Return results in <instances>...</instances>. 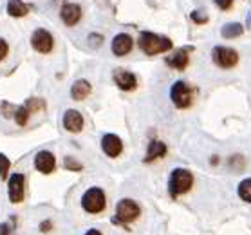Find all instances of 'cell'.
Returning <instances> with one entry per match:
<instances>
[{
  "mask_svg": "<svg viewBox=\"0 0 251 235\" xmlns=\"http://www.w3.org/2000/svg\"><path fill=\"white\" fill-rule=\"evenodd\" d=\"M137 46L141 47L143 52L154 56V54H159V52L170 51L172 40L166 38V36H159V35H155V33H150V31H143L141 35H139Z\"/></svg>",
  "mask_w": 251,
  "mask_h": 235,
  "instance_id": "6da1fadb",
  "label": "cell"
},
{
  "mask_svg": "<svg viewBox=\"0 0 251 235\" xmlns=\"http://www.w3.org/2000/svg\"><path fill=\"white\" fill-rule=\"evenodd\" d=\"M194 184V176L186 168H176L170 174V181H168V192L172 197H177L181 194H186Z\"/></svg>",
  "mask_w": 251,
  "mask_h": 235,
  "instance_id": "7a4b0ae2",
  "label": "cell"
},
{
  "mask_svg": "<svg viewBox=\"0 0 251 235\" xmlns=\"http://www.w3.org/2000/svg\"><path fill=\"white\" fill-rule=\"evenodd\" d=\"M81 207L89 213H100L105 208V192L101 188H89L81 197Z\"/></svg>",
  "mask_w": 251,
  "mask_h": 235,
  "instance_id": "3957f363",
  "label": "cell"
},
{
  "mask_svg": "<svg viewBox=\"0 0 251 235\" xmlns=\"http://www.w3.org/2000/svg\"><path fill=\"white\" fill-rule=\"evenodd\" d=\"M211 60L215 62V65L223 67V69H231L233 65H237L239 62V54L231 47L224 46H215L211 51Z\"/></svg>",
  "mask_w": 251,
  "mask_h": 235,
  "instance_id": "277c9868",
  "label": "cell"
},
{
  "mask_svg": "<svg viewBox=\"0 0 251 235\" xmlns=\"http://www.w3.org/2000/svg\"><path fill=\"white\" fill-rule=\"evenodd\" d=\"M170 100L177 107H181V109H186L192 105V100H194V92L190 89L184 81H176L174 85H172V91H170Z\"/></svg>",
  "mask_w": 251,
  "mask_h": 235,
  "instance_id": "5b68a950",
  "label": "cell"
},
{
  "mask_svg": "<svg viewBox=\"0 0 251 235\" xmlns=\"http://www.w3.org/2000/svg\"><path fill=\"white\" fill-rule=\"evenodd\" d=\"M116 215H118V219L123 221V223H132V221L139 215V207H137L136 201L123 199V201H120L118 207H116Z\"/></svg>",
  "mask_w": 251,
  "mask_h": 235,
  "instance_id": "8992f818",
  "label": "cell"
},
{
  "mask_svg": "<svg viewBox=\"0 0 251 235\" xmlns=\"http://www.w3.org/2000/svg\"><path fill=\"white\" fill-rule=\"evenodd\" d=\"M52 36L49 31H46V29H36L33 33V36H31V46L36 49L38 52H51L52 51Z\"/></svg>",
  "mask_w": 251,
  "mask_h": 235,
  "instance_id": "52a82bcc",
  "label": "cell"
},
{
  "mask_svg": "<svg viewBox=\"0 0 251 235\" xmlns=\"http://www.w3.org/2000/svg\"><path fill=\"white\" fill-rule=\"evenodd\" d=\"M101 149L109 157H118L123 150V143L116 134H105L101 138Z\"/></svg>",
  "mask_w": 251,
  "mask_h": 235,
  "instance_id": "ba28073f",
  "label": "cell"
},
{
  "mask_svg": "<svg viewBox=\"0 0 251 235\" xmlns=\"http://www.w3.org/2000/svg\"><path fill=\"white\" fill-rule=\"evenodd\" d=\"M132 47H134V40H132L130 35H125V33L116 35L114 40H112V52H114L116 56H125V54H128L132 51Z\"/></svg>",
  "mask_w": 251,
  "mask_h": 235,
  "instance_id": "9c48e42d",
  "label": "cell"
},
{
  "mask_svg": "<svg viewBox=\"0 0 251 235\" xmlns=\"http://www.w3.org/2000/svg\"><path fill=\"white\" fill-rule=\"evenodd\" d=\"M54 165H56V161H54V156L51 152H47V150H42L36 154L34 157V166H36V170L42 174H51L54 170Z\"/></svg>",
  "mask_w": 251,
  "mask_h": 235,
  "instance_id": "30bf717a",
  "label": "cell"
},
{
  "mask_svg": "<svg viewBox=\"0 0 251 235\" xmlns=\"http://www.w3.org/2000/svg\"><path fill=\"white\" fill-rule=\"evenodd\" d=\"M190 49L192 47H183V49H177L170 54V56L166 58V63L174 67V69H184L190 62Z\"/></svg>",
  "mask_w": 251,
  "mask_h": 235,
  "instance_id": "8fae6325",
  "label": "cell"
},
{
  "mask_svg": "<svg viewBox=\"0 0 251 235\" xmlns=\"http://www.w3.org/2000/svg\"><path fill=\"white\" fill-rule=\"evenodd\" d=\"M9 199L11 203H20L24 199V176L13 174L9 178Z\"/></svg>",
  "mask_w": 251,
  "mask_h": 235,
  "instance_id": "7c38bea8",
  "label": "cell"
},
{
  "mask_svg": "<svg viewBox=\"0 0 251 235\" xmlns=\"http://www.w3.org/2000/svg\"><path fill=\"white\" fill-rule=\"evenodd\" d=\"M60 17H62L63 24L75 26V24H78V20L81 18L80 6H78V4H65V6L60 9Z\"/></svg>",
  "mask_w": 251,
  "mask_h": 235,
  "instance_id": "4fadbf2b",
  "label": "cell"
},
{
  "mask_svg": "<svg viewBox=\"0 0 251 235\" xmlns=\"http://www.w3.org/2000/svg\"><path fill=\"white\" fill-rule=\"evenodd\" d=\"M63 127L69 132H80L83 129V118L78 110H67L63 116Z\"/></svg>",
  "mask_w": 251,
  "mask_h": 235,
  "instance_id": "5bb4252c",
  "label": "cell"
},
{
  "mask_svg": "<svg viewBox=\"0 0 251 235\" xmlns=\"http://www.w3.org/2000/svg\"><path fill=\"white\" fill-rule=\"evenodd\" d=\"M114 80L121 91H132V89H136V85H137L136 76L132 75V73H128V71H118L114 76Z\"/></svg>",
  "mask_w": 251,
  "mask_h": 235,
  "instance_id": "9a60e30c",
  "label": "cell"
},
{
  "mask_svg": "<svg viewBox=\"0 0 251 235\" xmlns=\"http://www.w3.org/2000/svg\"><path fill=\"white\" fill-rule=\"evenodd\" d=\"M91 94V83L85 80H78L73 83V87H71V96H73V100H76V102H81V100H85L87 96Z\"/></svg>",
  "mask_w": 251,
  "mask_h": 235,
  "instance_id": "2e32d148",
  "label": "cell"
},
{
  "mask_svg": "<svg viewBox=\"0 0 251 235\" xmlns=\"http://www.w3.org/2000/svg\"><path fill=\"white\" fill-rule=\"evenodd\" d=\"M166 154V145L161 143V141H152L147 150V156H145V163H150V161H155L163 157Z\"/></svg>",
  "mask_w": 251,
  "mask_h": 235,
  "instance_id": "e0dca14e",
  "label": "cell"
},
{
  "mask_svg": "<svg viewBox=\"0 0 251 235\" xmlns=\"http://www.w3.org/2000/svg\"><path fill=\"white\" fill-rule=\"evenodd\" d=\"M7 13L15 18H20V17H25L29 13V6L22 0H9L7 2Z\"/></svg>",
  "mask_w": 251,
  "mask_h": 235,
  "instance_id": "ac0fdd59",
  "label": "cell"
},
{
  "mask_svg": "<svg viewBox=\"0 0 251 235\" xmlns=\"http://www.w3.org/2000/svg\"><path fill=\"white\" fill-rule=\"evenodd\" d=\"M242 26L240 24H237V22H229V24H226L223 27V31H221V35L224 36V38H237V36H240L242 35Z\"/></svg>",
  "mask_w": 251,
  "mask_h": 235,
  "instance_id": "d6986e66",
  "label": "cell"
},
{
  "mask_svg": "<svg viewBox=\"0 0 251 235\" xmlns=\"http://www.w3.org/2000/svg\"><path fill=\"white\" fill-rule=\"evenodd\" d=\"M239 197L246 203H251V179H244V181H240L239 188Z\"/></svg>",
  "mask_w": 251,
  "mask_h": 235,
  "instance_id": "ffe728a7",
  "label": "cell"
},
{
  "mask_svg": "<svg viewBox=\"0 0 251 235\" xmlns=\"http://www.w3.org/2000/svg\"><path fill=\"white\" fill-rule=\"evenodd\" d=\"M29 112H31V110H29L25 105H22V107H18V109L15 110V120H17L18 125H25V123H27Z\"/></svg>",
  "mask_w": 251,
  "mask_h": 235,
  "instance_id": "44dd1931",
  "label": "cell"
},
{
  "mask_svg": "<svg viewBox=\"0 0 251 235\" xmlns=\"http://www.w3.org/2000/svg\"><path fill=\"white\" fill-rule=\"evenodd\" d=\"M192 20H194L195 24H206L208 22V15H206L204 11H201V9H195V11H192Z\"/></svg>",
  "mask_w": 251,
  "mask_h": 235,
  "instance_id": "7402d4cb",
  "label": "cell"
},
{
  "mask_svg": "<svg viewBox=\"0 0 251 235\" xmlns=\"http://www.w3.org/2000/svg\"><path fill=\"white\" fill-rule=\"evenodd\" d=\"M7 170H9V159L4 154H0V178L6 179Z\"/></svg>",
  "mask_w": 251,
  "mask_h": 235,
  "instance_id": "603a6c76",
  "label": "cell"
},
{
  "mask_svg": "<svg viewBox=\"0 0 251 235\" xmlns=\"http://www.w3.org/2000/svg\"><path fill=\"white\" fill-rule=\"evenodd\" d=\"M213 2H215V4H217V6L221 7L223 11L229 9V7H231V4H233V0H213Z\"/></svg>",
  "mask_w": 251,
  "mask_h": 235,
  "instance_id": "cb8c5ba5",
  "label": "cell"
},
{
  "mask_svg": "<svg viewBox=\"0 0 251 235\" xmlns=\"http://www.w3.org/2000/svg\"><path fill=\"white\" fill-rule=\"evenodd\" d=\"M13 224H9V223H6V224H2L0 226V235H13Z\"/></svg>",
  "mask_w": 251,
  "mask_h": 235,
  "instance_id": "d4e9b609",
  "label": "cell"
},
{
  "mask_svg": "<svg viewBox=\"0 0 251 235\" xmlns=\"http://www.w3.org/2000/svg\"><path fill=\"white\" fill-rule=\"evenodd\" d=\"M6 54H7V44L0 38V62L6 58Z\"/></svg>",
  "mask_w": 251,
  "mask_h": 235,
  "instance_id": "484cf974",
  "label": "cell"
},
{
  "mask_svg": "<svg viewBox=\"0 0 251 235\" xmlns=\"http://www.w3.org/2000/svg\"><path fill=\"white\" fill-rule=\"evenodd\" d=\"M89 40H91V44H100V42H101V36H98V35H91V38H89Z\"/></svg>",
  "mask_w": 251,
  "mask_h": 235,
  "instance_id": "4316f807",
  "label": "cell"
},
{
  "mask_svg": "<svg viewBox=\"0 0 251 235\" xmlns=\"http://www.w3.org/2000/svg\"><path fill=\"white\" fill-rule=\"evenodd\" d=\"M85 235H101V232H100V230H89Z\"/></svg>",
  "mask_w": 251,
  "mask_h": 235,
  "instance_id": "83f0119b",
  "label": "cell"
},
{
  "mask_svg": "<svg viewBox=\"0 0 251 235\" xmlns=\"http://www.w3.org/2000/svg\"><path fill=\"white\" fill-rule=\"evenodd\" d=\"M248 26H250V27H251V13H250V15H248Z\"/></svg>",
  "mask_w": 251,
  "mask_h": 235,
  "instance_id": "f1b7e54d",
  "label": "cell"
}]
</instances>
